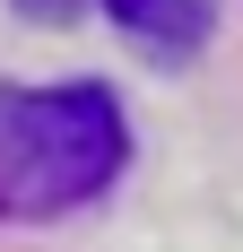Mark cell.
I'll use <instances>...</instances> for the list:
<instances>
[{
	"mask_svg": "<svg viewBox=\"0 0 243 252\" xmlns=\"http://www.w3.org/2000/svg\"><path fill=\"white\" fill-rule=\"evenodd\" d=\"M130 165V122L113 87H0V226H52L104 200Z\"/></svg>",
	"mask_w": 243,
	"mask_h": 252,
	"instance_id": "6da1fadb",
	"label": "cell"
},
{
	"mask_svg": "<svg viewBox=\"0 0 243 252\" xmlns=\"http://www.w3.org/2000/svg\"><path fill=\"white\" fill-rule=\"evenodd\" d=\"M9 9H18V18H44V26L78 18V9H104L148 61H191V52L217 35V0H9Z\"/></svg>",
	"mask_w": 243,
	"mask_h": 252,
	"instance_id": "7a4b0ae2",
	"label": "cell"
}]
</instances>
